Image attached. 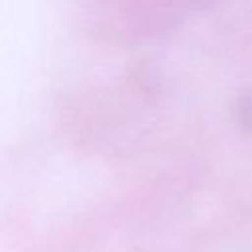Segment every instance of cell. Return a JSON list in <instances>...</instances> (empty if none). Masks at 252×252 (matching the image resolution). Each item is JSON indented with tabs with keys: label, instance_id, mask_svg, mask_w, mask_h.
Returning <instances> with one entry per match:
<instances>
[{
	"label": "cell",
	"instance_id": "1",
	"mask_svg": "<svg viewBox=\"0 0 252 252\" xmlns=\"http://www.w3.org/2000/svg\"><path fill=\"white\" fill-rule=\"evenodd\" d=\"M240 124L246 128H252V94H244L240 98V108H238Z\"/></svg>",
	"mask_w": 252,
	"mask_h": 252
}]
</instances>
